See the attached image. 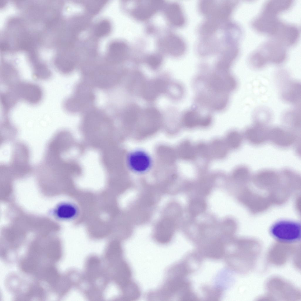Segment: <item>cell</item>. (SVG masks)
Returning <instances> with one entry per match:
<instances>
[{
  "label": "cell",
  "instance_id": "5",
  "mask_svg": "<svg viewBox=\"0 0 301 301\" xmlns=\"http://www.w3.org/2000/svg\"><path fill=\"white\" fill-rule=\"evenodd\" d=\"M206 110L197 105L194 104L191 107L186 111L183 115L185 125L189 128H192L198 125L206 126L212 121V116L209 112L203 111Z\"/></svg>",
  "mask_w": 301,
  "mask_h": 301
},
{
  "label": "cell",
  "instance_id": "11",
  "mask_svg": "<svg viewBox=\"0 0 301 301\" xmlns=\"http://www.w3.org/2000/svg\"><path fill=\"white\" fill-rule=\"evenodd\" d=\"M19 99L14 90L11 88L0 94V102L5 117H7L10 110L16 105Z\"/></svg>",
  "mask_w": 301,
  "mask_h": 301
},
{
  "label": "cell",
  "instance_id": "20",
  "mask_svg": "<svg viewBox=\"0 0 301 301\" xmlns=\"http://www.w3.org/2000/svg\"><path fill=\"white\" fill-rule=\"evenodd\" d=\"M147 62L148 65L151 68L153 69H155L160 65L161 62V58L158 56H152L148 58Z\"/></svg>",
  "mask_w": 301,
  "mask_h": 301
},
{
  "label": "cell",
  "instance_id": "18",
  "mask_svg": "<svg viewBox=\"0 0 301 301\" xmlns=\"http://www.w3.org/2000/svg\"><path fill=\"white\" fill-rule=\"evenodd\" d=\"M111 27L110 24L108 21L105 20L101 21L95 26V35L99 36L106 35L110 31Z\"/></svg>",
  "mask_w": 301,
  "mask_h": 301
},
{
  "label": "cell",
  "instance_id": "8",
  "mask_svg": "<svg viewBox=\"0 0 301 301\" xmlns=\"http://www.w3.org/2000/svg\"><path fill=\"white\" fill-rule=\"evenodd\" d=\"M55 216L62 220H70L76 218L78 215L79 210L77 206L71 203H60L53 210Z\"/></svg>",
  "mask_w": 301,
  "mask_h": 301
},
{
  "label": "cell",
  "instance_id": "17",
  "mask_svg": "<svg viewBox=\"0 0 301 301\" xmlns=\"http://www.w3.org/2000/svg\"><path fill=\"white\" fill-rule=\"evenodd\" d=\"M167 14L173 23L177 26H181L184 22V18L180 7L177 4H173L169 7Z\"/></svg>",
  "mask_w": 301,
  "mask_h": 301
},
{
  "label": "cell",
  "instance_id": "7",
  "mask_svg": "<svg viewBox=\"0 0 301 301\" xmlns=\"http://www.w3.org/2000/svg\"><path fill=\"white\" fill-rule=\"evenodd\" d=\"M165 82L160 79L150 81L145 83L142 88V94L144 98L148 101L155 99L165 90Z\"/></svg>",
  "mask_w": 301,
  "mask_h": 301
},
{
  "label": "cell",
  "instance_id": "6",
  "mask_svg": "<svg viewBox=\"0 0 301 301\" xmlns=\"http://www.w3.org/2000/svg\"><path fill=\"white\" fill-rule=\"evenodd\" d=\"M94 83L101 88H107L112 86L118 79L117 74L111 70L99 69L91 73Z\"/></svg>",
  "mask_w": 301,
  "mask_h": 301
},
{
  "label": "cell",
  "instance_id": "9",
  "mask_svg": "<svg viewBox=\"0 0 301 301\" xmlns=\"http://www.w3.org/2000/svg\"><path fill=\"white\" fill-rule=\"evenodd\" d=\"M0 80L2 84L11 87L19 80V75L17 70L13 66L9 64H2L0 69Z\"/></svg>",
  "mask_w": 301,
  "mask_h": 301
},
{
  "label": "cell",
  "instance_id": "12",
  "mask_svg": "<svg viewBox=\"0 0 301 301\" xmlns=\"http://www.w3.org/2000/svg\"><path fill=\"white\" fill-rule=\"evenodd\" d=\"M245 136L247 140L254 144H259L268 138V132L260 127H254L248 129Z\"/></svg>",
  "mask_w": 301,
  "mask_h": 301
},
{
  "label": "cell",
  "instance_id": "16",
  "mask_svg": "<svg viewBox=\"0 0 301 301\" xmlns=\"http://www.w3.org/2000/svg\"><path fill=\"white\" fill-rule=\"evenodd\" d=\"M121 290L123 292V298L126 300H135L140 296L141 291L139 287L136 283L132 280Z\"/></svg>",
  "mask_w": 301,
  "mask_h": 301
},
{
  "label": "cell",
  "instance_id": "3",
  "mask_svg": "<svg viewBox=\"0 0 301 301\" xmlns=\"http://www.w3.org/2000/svg\"><path fill=\"white\" fill-rule=\"evenodd\" d=\"M12 88L19 100L31 105L38 104L43 98L42 88L34 83L20 81Z\"/></svg>",
  "mask_w": 301,
  "mask_h": 301
},
{
  "label": "cell",
  "instance_id": "4",
  "mask_svg": "<svg viewBox=\"0 0 301 301\" xmlns=\"http://www.w3.org/2000/svg\"><path fill=\"white\" fill-rule=\"evenodd\" d=\"M126 163L129 169L135 173L143 174L148 172L152 165V159L146 151L136 149L127 155Z\"/></svg>",
  "mask_w": 301,
  "mask_h": 301
},
{
  "label": "cell",
  "instance_id": "10",
  "mask_svg": "<svg viewBox=\"0 0 301 301\" xmlns=\"http://www.w3.org/2000/svg\"><path fill=\"white\" fill-rule=\"evenodd\" d=\"M268 138L274 143L282 147L290 145L293 142L294 136L288 132L278 128H274L268 132Z\"/></svg>",
  "mask_w": 301,
  "mask_h": 301
},
{
  "label": "cell",
  "instance_id": "14",
  "mask_svg": "<svg viewBox=\"0 0 301 301\" xmlns=\"http://www.w3.org/2000/svg\"><path fill=\"white\" fill-rule=\"evenodd\" d=\"M32 77L35 80H46L52 76V73L44 63L37 62L32 66Z\"/></svg>",
  "mask_w": 301,
  "mask_h": 301
},
{
  "label": "cell",
  "instance_id": "1",
  "mask_svg": "<svg viewBox=\"0 0 301 301\" xmlns=\"http://www.w3.org/2000/svg\"><path fill=\"white\" fill-rule=\"evenodd\" d=\"M300 224L289 220H281L274 223L271 227L270 232L276 240L285 243H294L301 240Z\"/></svg>",
  "mask_w": 301,
  "mask_h": 301
},
{
  "label": "cell",
  "instance_id": "13",
  "mask_svg": "<svg viewBox=\"0 0 301 301\" xmlns=\"http://www.w3.org/2000/svg\"><path fill=\"white\" fill-rule=\"evenodd\" d=\"M161 3L160 2L145 3V5L138 6L134 10V14L135 16L141 19H145L151 16L159 7Z\"/></svg>",
  "mask_w": 301,
  "mask_h": 301
},
{
  "label": "cell",
  "instance_id": "2",
  "mask_svg": "<svg viewBox=\"0 0 301 301\" xmlns=\"http://www.w3.org/2000/svg\"><path fill=\"white\" fill-rule=\"evenodd\" d=\"M94 96L90 89L85 84L79 85L74 94L64 101V109L70 112H79L93 102Z\"/></svg>",
  "mask_w": 301,
  "mask_h": 301
},
{
  "label": "cell",
  "instance_id": "15",
  "mask_svg": "<svg viewBox=\"0 0 301 301\" xmlns=\"http://www.w3.org/2000/svg\"><path fill=\"white\" fill-rule=\"evenodd\" d=\"M109 49L111 51L108 58L111 62L117 63L123 60L126 56L127 51L126 45L123 43L119 42L113 44Z\"/></svg>",
  "mask_w": 301,
  "mask_h": 301
},
{
  "label": "cell",
  "instance_id": "19",
  "mask_svg": "<svg viewBox=\"0 0 301 301\" xmlns=\"http://www.w3.org/2000/svg\"><path fill=\"white\" fill-rule=\"evenodd\" d=\"M242 140L240 135L235 131L230 133L227 138V142L228 145L233 148H237L240 146Z\"/></svg>",
  "mask_w": 301,
  "mask_h": 301
}]
</instances>
